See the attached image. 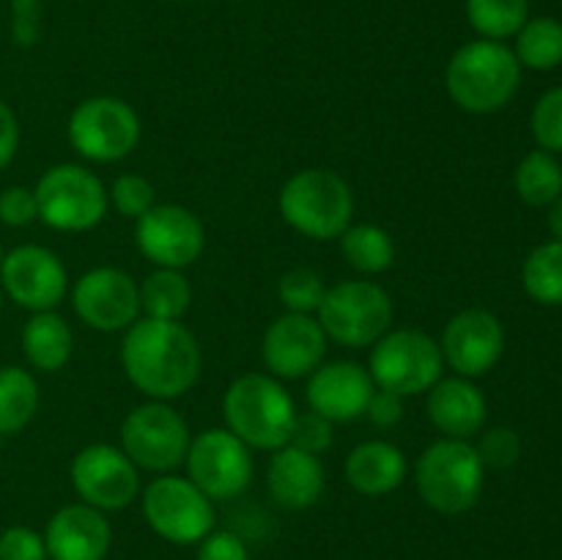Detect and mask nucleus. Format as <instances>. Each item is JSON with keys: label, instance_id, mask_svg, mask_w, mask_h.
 <instances>
[{"label": "nucleus", "instance_id": "0eeeda50", "mask_svg": "<svg viewBox=\"0 0 562 560\" xmlns=\"http://www.w3.org/2000/svg\"><path fill=\"white\" fill-rule=\"evenodd\" d=\"M445 360L437 340L423 329H387L373 344L368 373L379 390L398 395L428 393L442 379Z\"/></svg>", "mask_w": 562, "mask_h": 560}, {"label": "nucleus", "instance_id": "7c9ffc66", "mask_svg": "<svg viewBox=\"0 0 562 560\" xmlns=\"http://www.w3.org/2000/svg\"><path fill=\"white\" fill-rule=\"evenodd\" d=\"M464 9L472 31L492 42L516 36L530 20V0H467Z\"/></svg>", "mask_w": 562, "mask_h": 560}, {"label": "nucleus", "instance_id": "f704fd0d", "mask_svg": "<svg viewBox=\"0 0 562 560\" xmlns=\"http://www.w3.org/2000/svg\"><path fill=\"white\" fill-rule=\"evenodd\" d=\"M477 456H481L483 467H494V470H505L514 467L521 456V439L514 428L494 426L488 432H481V439L475 445Z\"/></svg>", "mask_w": 562, "mask_h": 560}, {"label": "nucleus", "instance_id": "2eb2a0df", "mask_svg": "<svg viewBox=\"0 0 562 560\" xmlns=\"http://www.w3.org/2000/svg\"><path fill=\"white\" fill-rule=\"evenodd\" d=\"M71 305L80 322L91 329L119 333L140 318V291L124 269L97 267L75 283Z\"/></svg>", "mask_w": 562, "mask_h": 560}, {"label": "nucleus", "instance_id": "a19ab883", "mask_svg": "<svg viewBox=\"0 0 562 560\" xmlns=\"http://www.w3.org/2000/svg\"><path fill=\"white\" fill-rule=\"evenodd\" d=\"M368 421L379 428H393L404 417V395L390 393V390H373L366 410Z\"/></svg>", "mask_w": 562, "mask_h": 560}, {"label": "nucleus", "instance_id": "6e6552de", "mask_svg": "<svg viewBox=\"0 0 562 560\" xmlns=\"http://www.w3.org/2000/svg\"><path fill=\"white\" fill-rule=\"evenodd\" d=\"M38 220L55 231H91L108 214V190L93 170L64 163L49 168L33 190Z\"/></svg>", "mask_w": 562, "mask_h": 560}, {"label": "nucleus", "instance_id": "4c0bfd02", "mask_svg": "<svg viewBox=\"0 0 562 560\" xmlns=\"http://www.w3.org/2000/svg\"><path fill=\"white\" fill-rule=\"evenodd\" d=\"M38 220V203L27 187H5L0 192V223L11 228H25Z\"/></svg>", "mask_w": 562, "mask_h": 560}, {"label": "nucleus", "instance_id": "6ab92c4d", "mask_svg": "<svg viewBox=\"0 0 562 560\" xmlns=\"http://www.w3.org/2000/svg\"><path fill=\"white\" fill-rule=\"evenodd\" d=\"M373 384L368 368L360 362L338 360L322 362L307 379L305 399L313 412L333 423H349L366 415L368 401H371Z\"/></svg>", "mask_w": 562, "mask_h": 560}, {"label": "nucleus", "instance_id": "a211bd4d", "mask_svg": "<svg viewBox=\"0 0 562 560\" xmlns=\"http://www.w3.org/2000/svg\"><path fill=\"white\" fill-rule=\"evenodd\" d=\"M261 355L274 379L311 377L327 357V335L316 316L283 313L263 333Z\"/></svg>", "mask_w": 562, "mask_h": 560}, {"label": "nucleus", "instance_id": "20e7f679", "mask_svg": "<svg viewBox=\"0 0 562 560\" xmlns=\"http://www.w3.org/2000/svg\"><path fill=\"white\" fill-rule=\"evenodd\" d=\"M278 206L296 234L307 239H338L355 217V192L335 170L307 168L285 181Z\"/></svg>", "mask_w": 562, "mask_h": 560}, {"label": "nucleus", "instance_id": "2f4dec72", "mask_svg": "<svg viewBox=\"0 0 562 560\" xmlns=\"http://www.w3.org/2000/svg\"><path fill=\"white\" fill-rule=\"evenodd\" d=\"M278 294L289 313H307V316H313L318 305H322L324 294H327V285H324L322 275L313 272V269L294 267L280 278Z\"/></svg>", "mask_w": 562, "mask_h": 560}, {"label": "nucleus", "instance_id": "aec40b11", "mask_svg": "<svg viewBox=\"0 0 562 560\" xmlns=\"http://www.w3.org/2000/svg\"><path fill=\"white\" fill-rule=\"evenodd\" d=\"M113 533L104 511L86 503L55 511L44 530V547L53 560H104Z\"/></svg>", "mask_w": 562, "mask_h": 560}, {"label": "nucleus", "instance_id": "423d86ee", "mask_svg": "<svg viewBox=\"0 0 562 560\" xmlns=\"http://www.w3.org/2000/svg\"><path fill=\"white\" fill-rule=\"evenodd\" d=\"M316 313L327 340L360 349L387 333L395 307L387 291L373 280H344L327 289Z\"/></svg>", "mask_w": 562, "mask_h": 560}, {"label": "nucleus", "instance_id": "72a5a7b5", "mask_svg": "<svg viewBox=\"0 0 562 560\" xmlns=\"http://www.w3.org/2000/svg\"><path fill=\"white\" fill-rule=\"evenodd\" d=\"M108 198L119 214L137 220L154 206V184L137 173H124L110 184Z\"/></svg>", "mask_w": 562, "mask_h": 560}, {"label": "nucleus", "instance_id": "f8f14e48", "mask_svg": "<svg viewBox=\"0 0 562 560\" xmlns=\"http://www.w3.org/2000/svg\"><path fill=\"white\" fill-rule=\"evenodd\" d=\"M187 478L209 500H234L250 486V448L228 428H206L195 434L187 450Z\"/></svg>", "mask_w": 562, "mask_h": 560}, {"label": "nucleus", "instance_id": "5701e85b", "mask_svg": "<svg viewBox=\"0 0 562 560\" xmlns=\"http://www.w3.org/2000/svg\"><path fill=\"white\" fill-rule=\"evenodd\" d=\"M409 461L398 445L387 439H368L346 456V478L351 489L368 497H382L395 492L406 481Z\"/></svg>", "mask_w": 562, "mask_h": 560}, {"label": "nucleus", "instance_id": "39448f33", "mask_svg": "<svg viewBox=\"0 0 562 560\" xmlns=\"http://www.w3.org/2000/svg\"><path fill=\"white\" fill-rule=\"evenodd\" d=\"M483 475L486 467L470 439H437L415 464V483L423 503L448 516L464 514L481 500Z\"/></svg>", "mask_w": 562, "mask_h": 560}, {"label": "nucleus", "instance_id": "f257e3e1", "mask_svg": "<svg viewBox=\"0 0 562 560\" xmlns=\"http://www.w3.org/2000/svg\"><path fill=\"white\" fill-rule=\"evenodd\" d=\"M201 346L181 322L137 318L124 329L121 366L126 379L154 401H173L201 377Z\"/></svg>", "mask_w": 562, "mask_h": 560}, {"label": "nucleus", "instance_id": "ea45409f", "mask_svg": "<svg viewBox=\"0 0 562 560\" xmlns=\"http://www.w3.org/2000/svg\"><path fill=\"white\" fill-rule=\"evenodd\" d=\"M198 560H250V552L236 533L212 530L201 541Z\"/></svg>", "mask_w": 562, "mask_h": 560}, {"label": "nucleus", "instance_id": "bb28decb", "mask_svg": "<svg viewBox=\"0 0 562 560\" xmlns=\"http://www.w3.org/2000/svg\"><path fill=\"white\" fill-rule=\"evenodd\" d=\"M38 410V384L25 368H0V434H16Z\"/></svg>", "mask_w": 562, "mask_h": 560}, {"label": "nucleus", "instance_id": "a878e982", "mask_svg": "<svg viewBox=\"0 0 562 560\" xmlns=\"http://www.w3.org/2000/svg\"><path fill=\"white\" fill-rule=\"evenodd\" d=\"M340 239V253H344L346 264L360 275H382L393 267L395 261V245L393 236L373 223H357L349 225Z\"/></svg>", "mask_w": 562, "mask_h": 560}, {"label": "nucleus", "instance_id": "e433bc0d", "mask_svg": "<svg viewBox=\"0 0 562 560\" xmlns=\"http://www.w3.org/2000/svg\"><path fill=\"white\" fill-rule=\"evenodd\" d=\"M0 560H47L44 536L25 525L0 533Z\"/></svg>", "mask_w": 562, "mask_h": 560}, {"label": "nucleus", "instance_id": "79ce46f5", "mask_svg": "<svg viewBox=\"0 0 562 560\" xmlns=\"http://www.w3.org/2000/svg\"><path fill=\"white\" fill-rule=\"evenodd\" d=\"M16 148H20V124H16L14 110L0 102V168L14 159Z\"/></svg>", "mask_w": 562, "mask_h": 560}, {"label": "nucleus", "instance_id": "b1692460", "mask_svg": "<svg viewBox=\"0 0 562 560\" xmlns=\"http://www.w3.org/2000/svg\"><path fill=\"white\" fill-rule=\"evenodd\" d=\"M75 349V335L69 322L55 311H38L27 318L22 329V351L27 362L44 373L60 371Z\"/></svg>", "mask_w": 562, "mask_h": 560}, {"label": "nucleus", "instance_id": "37998d69", "mask_svg": "<svg viewBox=\"0 0 562 560\" xmlns=\"http://www.w3.org/2000/svg\"><path fill=\"white\" fill-rule=\"evenodd\" d=\"M549 231L558 242H562V195L554 203H549V214H547Z\"/></svg>", "mask_w": 562, "mask_h": 560}, {"label": "nucleus", "instance_id": "4468645a", "mask_svg": "<svg viewBox=\"0 0 562 560\" xmlns=\"http://www.w3.org/2000/svg\"><path fill=\"white\" fill-rule=\"evenodd\" d=\"M71 486L97 511H121L140 494V475L115 445H88L71 459Z\"/></svg>", "mask_w": 562, "mask_h": 560}, {"label": "nucleus", "instance_id": "c756f323", "mask_svg": "<svg viewBox=\"0 0 562 560\" xmlns=\"http://www.w3.org/2000/svg\"><path fill=\"white\" fill-rule=\"evenodd\" d=\"M521 283L538 305H562V242H543L527 256Z\"/></svg>", "mask_w": 562, "mask_h": 560}, {"label": "nucleus", "instance_id": "dca6fc26", "mask_svg": "<svg viewBox=\"0 0 562 560\" xmlns=\"http://www.w3.org/2000/svg\"><path fill=\"white\" fill-rule=\"evenodd\" d=\"M439 349L445 366L453 368L456 377H483L503 357L505 327L486 307H467L445 324Z\"/></svg>", "mask_w": 562, "mask_h": 560}, {"label": "nucleus", "instance_id": "c85d7f7f", "mask_svg": "<svg viewBox=\"0 0 562 560\" xmlns=\"http://www.w3.org/2000/svg\"><path fill=\"white\" fill-rule=\"evenodd\" d=\"M514 187L530 206H549L562 195V165L554 154L536 148L516 168Z\"/></svg>", "mask_w": 562, "mask_h": 560}, {"label": "nucleus", "instance_id": "f03ea898", "mask_svg": "<svg viewBox=\"0 0 562 560\" xmlns=\"http://www.w3.org/2000/svg\"><path fill=\"white\" fill-rule=\"evenodd\" d=\"M521 86V64L505 42L475 38L461 44L445 69V88L461 110L497 113Z\"/></svg>", "mask_w": 562, "mask_h": 560}, {"label": "nucleus", "instance_id": "4be33fe9", "mask_svg": "<svg viewBox=\"0 0 562 560\" xmlns=\"http://www.w3.org/2000/svg\"><path fill=\"white\" fill-rule=\"evenodd\" d=\"M267 470V489L283 508L302 511L318 503L324 492V467L318 456L305 453L294 445L272 450Z\"/></svg>", "mask_w": 562, "mask_h": 560}, {"label": "nucleus", "instance_id": "58836bf2", "mask_svg": "<svg viewBox=\"0 0 562 560\" xmlns=\"http://www.w3.org/2000/svg\"><path fill=\"white\" fill-rule=\"evenodd\" d=\"M42 3L38 0H11V36L20 47H31L38 38Z\"/></svg>", "mask_w": 562, "mask_h": 560}, {"label": "nucleus", "instance_id": "c9c22d12", "mask_svg": "<svg viewBox=\"0 0 562 560\" xmlns=\"http://www.w3.org/2000/svg\"><path fill=\"white\" fill-rule=\"evenodd\" d=\"M333 439H335V423L311 410V412H302V415H296L294 428H291L289 445L305 450V453L322 456L324 450L333 445Z\"/></svg>", "mask_w": 562, "mask_h": 560}, {"label": "nucleus", "instance_id": "473e14b6", "mask_svg": "<svg viewBox=\"0 0 562 560\" xmlns=\"http://www.w3.org/2000/svg\"><path fill=\"white\" fill-rule=\"evenodd\" d=\"M532 137L538 148L549 154H562V86L549 88L532 108Z\"/></svg>", "mask_w": 562, "mask_h": 560}, {"label": "nucleus", "instance_id": "9d476101", "mask_svg": "<svg viewBox=\"0 0 562 560\" xmlns=\"http://www.w3.org/2000/svg\"><path fill=\"white\" fill-rule=\"evenodd\" d=\"M66 132L88 163H119L140 141V115L119 97H91L71 110Z\"/></svg>", "mask_w": 562, "mask_h": 560}, {"label": "nucleus", "instance_id": "cd10ccee", "mask_svg": "<svg viewBox=\"0 0 562 560\" xmlns=\"http://www.w3.org/2000/svg\"><path fill=\"white\" fill-rule=\"evenodd\" d=\"M514 55L521 66L549 71L562 64V22L554 16H532L516 33Z\"/></svg>", "mask_w": 562, "mask_h": 560}, {"label": "nucleus", "instance_id": "393cba45", "mask_svg": "<svg viewBox=\"0 0 562 560\" xmlns=\"http://www.w3.org/2000/svg\"><path fill=\"white\" fill-rule=\"evenodd\" d=\"M140 313L146 318L181 322L192 307V285L181 269L157 267L140 285Z\"/></svg>", "mask_w": 562, "mask_h": 560}, {"label": "nucleus", "instance_id": "f3484780", "mask_svg": "<svg viewBox=\"0 0 562 560\" xmlns=\"http://www.w3.org/2000/svg\"><path fill=\"white\" fill-rule=\"evenodd\" d=\"M0 280L11 300L27 311H55L69 289L64 261L42 245H20L5 253Z\"/></svg>", "mask_w": 562, "mask_h": 560}, {"label": "nucleus", "instance_id": "412c9836", "mask_svg": "<svg viewBox=\"0 0 562 560\" xmlns=\"http://www.w3.org/2000/svg\"><path fill=\"white\" fill-rule=\"evenodd\" d=\"M428 421L453 439H470L483 432L488 417V404L483 390L467 377L439 379L428 390Z\"/></svg>", "mask_w": 562, "mask_h": 560}, {"label": "nucleus", "instance_id": "9b49d317", "mask_svg": "<svg viewBox=\"0 0 562 560\" xmlns=\"http://www.w3.org/2000/svg\"><path fill=\"white\" fill-rule=\"evenodd\" d=\"M143 516L170 544H198L214 530V500L190 478L159 475L143 489Z\"/></svg>", "mask_w": 562, "mask_h": 560}, {"label": "nucleus", "instance_id": "c03bdc74", "mask_svg": "<svg viewBox=\"0 0 562 560\" xmlns=\"http://www.w3.org/2000/svg\"><path fill=\"white\" fill-rule=\"evenodd\" d=\"M0 264H3V247H0Z\"/></svg>", "mask_w": 562, "mask_h": 560}, {"label": "nucleus", "instance_id": "1a4fd4ad", "mask_svg": "<svg viewBox=\"0 0 562 560\" xmlns=\"http://www.w3.org/2000/svg\"><path fill=\"white\" fill-rule=\"evenodd\" d=\"M192 434L168 401H146L121 423V450L137 470L170 472L184 464Z\"/></svg>", "mask_w": 562, "mask_h": 560}, {"label": "nucleus", "instance_id": "7ed1b4c3", "mask_svg": "<svg viewBox=\"0 0 562 560\" xmlns=\"http://www.w3.org/2000/svg\"><path fill=\"white\" fill-rule=\"evenodd\" d=\"M225 428L247 448L278 450L289 445L296 421V404L272 373H245L234 379L223 399Z\"/></svg>", "mask_w": 562, "mask_h": 560}, {"label": "nucleus", "instance_id": "ddd939ff", "mask_svg": "<svg viewBox=\"0 0 562 560\" xmlns=\"http://www.w3.org/2000/svg\"><path fill=\"white\" fill-rule=\"evenodd\" d=\"M137 250L165 269H184L201 258L206 231L195 212L179 203H154L135 225Z\"/></svg>", "mask_w": 562, "mask_h": 560}]
</instances>
